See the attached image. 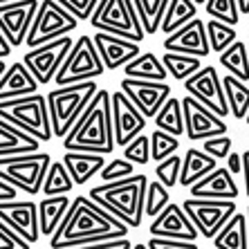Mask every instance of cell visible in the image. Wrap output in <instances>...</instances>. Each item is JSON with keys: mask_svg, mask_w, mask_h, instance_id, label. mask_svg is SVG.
<instances>
[{"mask_svg": "<svg viewBox=\"0 0 249 249\" xmlns=\"http://www.w3.org/2000/svg\"><path fill=\"white\" fill-rule=\"evenodd\" d=\"M245 122H247V126H249V110H247V115H245Z\"/></svg>", "mask_w": 249, "mask_h": 249, "instance_id": "9f6ffc18", "label": "cell"}, {"mask_svg": "<svg viewBox=\"0 0 249 249\" xmlns=\"http://www.w3.org/2000/svg\"><path fill=\"white\" fill-rule=\"evenodd\" d=\"M0 247L2 249H29L32 243H27L25 238H20L12 227H7L0 220Z\"/></svg>", "mask_w": 249, "mask_h": 249, "instance_id": "7dc6e473", "label": "cell"}, {"mask_svg": "<svg viewBox=\"0 0 249 249\" xmlns=\"http://www.w3.org/2000/svg\"><path fill=\"white\" fill-rule=\"evenodd\" d=\"M29 151H41V142L32 137L29 133H25L23 128L14 126V124L0 117V157Z\"/></svg>", "mask_w": 249, "mask_h": 249, "instance_id": "d4e9b609", "label": "cell"}, {"mask_svg": "<svg viewBox=\"0 0 249 249\" xmlns=\"http://www.w3.org/2000/svg\"><path fill=\"white\" fill-rule=\"evenodd\" d=\"M227 168H229L233 175L243 173V153H238V151L229 153V155H227Z\"/></svg>", "mask_w": 249, "mask_h": 249, "instance_id": "c3c4849f", "label": "cell"}, {"mask_svg": "<svg viewBox=\"0 0 249 249\" xmlns=\"http://www.w3.org/2000/svg\"><path fill=\"white\" fill-rule=\"evenodd\" d=\"M106 72L104 61L97 52V45L88 34L79 36L72 47H70L68 56L56 70L52 81L56 86H65V83H76L86 81V79H99Z\"/></svg>", "mask_w": 249, "mask_h": 249, "instance_id": "ba28073f", "label": "cell"}, {"mask_svg": "<svg viewBox=\"0 0 249 249\" xmlns=\"http://www.w3.org/2000/svg\"><path fill=\"white\" fill-rule=\"evenodd\" d=\"M50 162H52V155L45 151L2 155L0 157V178L12 186H16L18 191L36 196L41 191Z\"/></svg>", "mask_w": 249, "mask_h": 249, "instance_id": "8992f818", "label": "cell"}, {"mask_svg": "<svg viewBox=\"0 0 249 249\" xmlns=\"http://www.w3.org/2000/svg\"><path fill=\"white\" fill-rule=\"evenodd\" d=\"M124 157L130 160L135 166H146L151 162V135L139 133L124 146Z\"/></svg>", "mask_w": 249, "mask_h": 249, "instance_id": "ab89813d", "label": "cell"}, {"mask_svg": "<svg viewBox=\"0 0 249 249\" xmlns=\"http://www.w3.org/2000/svg\"><path fill=\"white\" fill-rule=\"evenodd\" d=\"M171 202V193H168V186H164L160 180L148 182L146 184V196H144V215L148 218H155L160 211H162L166 204Z\"/></svg>", "mask_w": 249, "mask_h": 249, "instance_id": "74e56055", "label": "cell"}, {"mask_svg": "<svg viewBox=\"0 0 249 249\" xmlns=\"http://www.w3.org/2000/svg\"><path fill=\"white\" fill-rule=\"evenodd\" d=\"M41 83L36 81V76L29 72V68L23 61H14L7 65V70L0 76V99L23 97V94L38 92Z\"/></svg>", "mask_w": 249, "mask_h": 249, "instance_id": "7402d4cb", "label": "cell"}, {"mask_svg": "<svg viewBox=\"0 0 249 249\" xmlns=\"http://www.w3.org/2000/svg\"><path fill=\"white\" fill-rule=\"evenodd\" d=\"M164 50L168 52H182V54H193V56L207 58L211 54V45L207 38V25L200 18H191L186 25L180 29H175L164 38Z\"/></svg>", "mask_w": 249, "mask_h": 249, "instance_id": "ac0fdd59", "label": "cell"}, {"mask_svg": "<svg viewBox=\"0 0 249 249\" xmlns=\"http://www.w3.org/2000/svg\"><path fill=\"white\" fill-rule=\"evenodd\" d=\"M74 186L76 184H74V180H72V175H70L68 166H65L63 162L52 160L50 166H47L41 191L45 193V196H61V193H70Z\"/></svg>", "mask_w": 249, "mask_h": 249, "instance_id": "836d02e7", "label": "cell"}, {"mask_svg": "<svg viewBox=\"0 0 249 249\" xmlns=\"http://www.w3.org/2000/svg\"><path fill=\"white\" fill-rule=\"evenodd\" d=\"M94 45H97V52L104 61V68L106 70H119L133 61L142 50H139V43L130 41V38H124V36H117V34H108V32H101L97 29L92 36Z\"/></svg>", "mask_w": 249, "mask_h": 249, "instance_id": "ffe728a7", "label": "cell"}, {"mask_svg": "<svg viewBox=\"0 0 249 249\" xmlns=\"http://www.w3.org/2000/svg\"><path fill=\"white\" fill-rule=\"evenodd\" d=\"M182 112H184V135L191 142H202L213 135H225L227 124L225 117L215 115L211 108L197 101L193 94L182 99Z\"/></svg>", "mask_w": 249, "mask_h": 249, "instance_id": "4fadbf2b", "label": "cell"}, {"mask_svg": "<svg viewBox=\"0 0 249 249\" xmlns=\"http://www.w3.org/2000/svg\"><path fill=\"white\" fill-rule=\"evenodd\" d=\"M148 231H151V236L180 238V240H193V243L200 236L196 225L191 222V218L182 209V204H171V202L153 218Z\"/></svg>", "mask_w": 249, "mask_h": 249, "instance_id": "d6986e66", "label": "cell"}, {"mask_svg": "<svg viewBox=\"0 0 249 249\" xmlns=\"http://www.w3.org/2000/svg\"><path fill=\"white\" fill-rule=\"evenodd\" d=\"M213 247L218 249H249V225L247 213H233L225 225L218 229L213 238Z\"/></svg>", "mask_w": 249, "mask_h": 249, "instance_id": "cb8c5ba5", "label": "cell"}, {"mask_svg": "<svg viewBox=\"0 0 249 249\" xmlns=\"http://www.w3.org/2000/svg\"><path fill=\"white\" fill-rule=\"evenodd\" d=\"M130 227L122 222L119 218L106 211L101 204H97L92 197L88 196H76L72 202L65 218L61 225L54 229L50 236V247L58 249L68 240H76V238H88V236H99V233H115V236H128Z\"/></svg>", "mask_w": 249, "mask_h": 249, "instance_id": "7a4b0ae2", "label": "cell"}, {"mask_svg": "<svg viewBox=\"0 0 249 249\" xmlns=\"http://www.w3.org/2000/svg\"><path fill=\"white\" fill-rule=\"evenodd\" d=\"M162 63L166 65L168 76H173L178 81H184L186 76H191L196 70L202 68V58L193 56V54H182V52H164L162 54Z\"/></svg>", "mask_w": 249, "mask_h": 249, "instance_id": "d590c367", "label": "cell"}, {"mask_svg": "<svg viewBox=\"0 0 249 249\" xmlns=\"http://www.w3.org/2000/svg\"><path fill=\"white\" fill-rule=\"evenodd\" d=\"M222 90H225L229 112L233 115V119H245L249 110V88L245 86V81L233 74H227L222 76Z\"/></svg>", "mask_w": 249, "mask_h": 249, "instance_id": "f546056e", "label": "cell"}, {"mask_svg": "<svg viewBox=\"0 0 249 249\" xmlns=\"http://www.w3.org/2000/svg\"><path fill=\"white\" fill-rule=\"evenodd\" d=\"M97 90V81L86 79V81L56 86L54 90H50V94H45L54 137H65L70 133V128L74 126L79 115L86 110V106L90 104V99L94 97Z\"/></svg>", "mask_w": 249, "mask_h": 249, "instance_id": "277c9868", "label": "cell"}, {"mask_svg": "<svg viewBox=\"0 0 249 249\" xmlns=\"http://www.w3.org/2000/svg\"><path fill=\"white\" fill-rule=\"evenodd\" d=\"M247 225H249V204H247Z\"/></svg>", "mask_w": 249, "mask_h": 249, "instance_id": "6f0895ef", "label": "cell"}, {"mask_svg": "<svg viewBox=\"0 0 249 249\" xmlns=\"http://www.w3.org/2000/svg\"><path fill=\"white\" fill-rule=\"evenodd\" d=\"M231 148H233V142L227 135H213V137L202 139V151H207L209 155H213L215 160H227Z\"/></svg>", "mask_w": 249, "mask_h": 249, "instance_id": "ee69618b", "label": "cell"}, {"mask_svg": "<svg viewBox=\"0 0 249 249\" xmlns=\"http://www.w3.org/2000/svg\"><path fill=\"white\" fill-rule=\"evenodd\" d=\"M220 65L229 74L238 76L243 81H249V47L236 38L231 45L220 52Z\"/></svg>", "mask_w": 249, "mask_h": 249, "instance_id": "4dcf8cb0", "label": "cell"}, {"mask_svg": "<svg viewBox=\"0 0 249 249\" xmlns=\"http://www.w3.org/2000/svg\"><path fill=\"white\" fill-rule=\"evenodd\" d=\"M243 178H245V193L249 197V151L243 153Z\"/></svg>", "mask_w": 249, "mask_h": 249, "instance_id": "816d5d0a", "label": "cell"}, {"mask_svg": "<svg viewBox=\"0 0 249 249\" xmlns=\"http://www.w3.org/2000/svg\"><path fill=\"white\" fill-rule=\"evenodd\" d=\"M0 220L12 227L20 238L34 245L41 238L38 227V207L29 200H2L0 202Z\"/></svg>", "mask_w": 249, "mask_h": 249, "instance_id": "e0dca14e", "label": "cell"}, {"mask_svg": "<svg viewBox=\"0 0 249 249\" xmlns=\"http://www.w3.org/2000/svg\"><path fill=\"white\" fill-rule=\"evenodd\" d=\"M110 112H112L115 146L124 148L133 137H137L139 133H144L146 117L142 115V110L126 97L124 90L110 92Z\"/></svg>", "mask_w": 249, "mask_h": 249, "instance_id": "5bb4252c", "label": "cell"}, {"mask_svg": "<svg viewBox=\"0 0 249 249\" xmlns=\"http://www.w3.org/2000/svg\"><path fill=\"white\" fill-rule=\"evenodd\" d=\"M196 16H197V5L193 0H168L160 29L164 34H171V32L180 29L182 25H186Z\"/></svg>", "mask_w": 249, "mask_h": 249, "instance_id": "1f68e13d", "label": "cell"}, {"mask_svg": "<svg viewBox=\"0 0 249 249\" xmlns=\"http://www.w3.org/2000/svg\"><path fill=\"white\" fill-rule=\"evenodd\" d=\"M38 0H12V2H0V29L7 36L12 47L25 45L29 25L36 16Z\"/></svg>", "mask_w": 249, "mask_h": 249, "instance_id": "9a60e30c", "label": "cell"}, {"mask_svg": "<svg viewBox=\"0 0 249 249\" xmlns=\"http://www.w3.org/2000/svg\"><path fill=\"white\" fill-rule=\"evenodd\" d=\"M218 160L213 155H209L207 151H197V148H189L182 155V166H180V184L182 186H191L193 182H197L200 178L213 171L218 166Z\"/></svg>", "mask_w": 249, "mask_h": 249, "instance_id": "4316f807", "label": "cell"}, {"mask_svg": "<svg viewBox=\"0 0 249 249\" xmlns=\"http://www.w3.org/2000/svg\"><path fill=\"white\" fill-rule=\"evenodd\" d=\"M182 209L196 225L197 233L207 240L218 233L222 225L238 211L236 200H218V197H186Z\"/></svg>", "mask_w": 249, "mask_h": 249, "instance_id": "30bf717a", "label": "cell"}, {"mask_svg": "<svg viewBox=\"0 0 249 249\" xmlns=\"http://www.w3.org/2000/svg\"><path fill=\"white\" fill-rule=\"evenodd\" d=\"M88 20L94 29L124 36L135 43H142L146 36L133 0H99Z\"/></svg>", "mask_w": 249, "mask_h": 249, "instance_id": "52a82bcc", "label": "cell"}, {"mask_svg": "<svg viewBox=\"0 0 249 249\" xmlns=\"http://www.w3.org/2000/svg\"><path fill=\"white\" fill-rule=\"evenodd\" d=\"M0 2H12V0H0Z\"/></svg>", "mask_w": 249, "mask_h": 249, "instance_id": "680465c9", "label": "cell"}, {"mask_svg": "<svg viewBox=\"0 0 249 249\" xmlns=\"http://www.w3.org/2000/svg\"><path fill=\"white\" fill-rule=\"evenodd\" d=\"M65 151H92V153H112L115 133H112V112H110V92L97 90L86 110L79 115L74 126L63 137Z\"/></svg>", "mask_w": 249, "mask_h": 249, "instance_id": "6da1fadb", "label": "cell"}, {"mask_svg": "<svg viewBox=\"0 0 249 249\" xmlns=\"http://www.w3.org/2000/svg\"><path fill=\"white\" fill-rule=\"evenodd\" d=\"M7 70V63H5V58H0V76H2V72Z\"/></svg>", "mask_w": 249, "mask_h": 249, "instance_id": "db71d44e", "label": "cell"}, {"mask_svg": "<svg viewBox=\"0 0 249 249\" xmlns=\"http://www.w3.org/2000/svg\"><path fill=\"white\" fill-rule=\"evenodd\" d=\"M178 151H180V137H175L166 130H160V128L155 133H151V160L160 162Z\"/></svg>", "mask_w": 249, "mask_h": 249, "instance_id": "f35d334b", "label": "cell"}, {"mask_svg": "<svg viewBox=\"0 0 249 249\" xmlns=\"http://www.w3.org/2000/svg\"><path fill=\"white\" fill-rule=\"evenodd\" d=\"M207 25V38H209V45H211V52L220 54L225 47H229L233 41H236V27L225 20H218V18H211Z\"/></svg>", "mask_w": 249, "mask_h": 249, "instance_id": "8d00e7d4", "label": "cell"}, {"mask_svg": "<svg viewBox=\"0 0 249 249\" xmlns=\"http://www.w3.org/2000/svg\"><path fill=\"white\" fill-rule=\"evenodd\" d=\"M238 9L240 14H249V0H238Z\"/></svg>", "mask_w": 249, "mask_h": 249, "instance_id": "f5cc1de1", "label": "cell"}, {"mask_svg": "<svg viewBox=\"0 0 249 249\" xmlns=\"http://www.w3.org/2000/svg\"><path fill=\"white\" fill-rule=\"evenodd\" d=\"M72 36H58V38H52V41L43 43V45L29 47L23 56V63L29 68V72L36 76V81L45 86L54 79L56 70L61 68V63L68 56L70 47H72Z\"/></svg>", "mask_w": 249, "mask_h": 249, "instance_id": "8fae6325", "label": "cell"}, {"mask_svg": "<svg viewBox=\"0 0 249 249\" xmlns=\"http://www.w3.org/2000/svg\"><path fill=\"white\" fill-rule=\"evenodd\" d=\"M56 2L63 5L79 23H81V20H88L90 14L94 12V7L99 5V0H56Z\"/></svg>", "mask_w": 249, "mask_h": 249, "instance_id": "f6af8a7d", "label": "cell"}, {"mask_svg": "<svg viewBox=\"0 0 249 249\" xmlns=\"http://www.w3.org/2000/svg\"><path fill=\"white\" fill-rule=\"evenodd\" d=\"M14 197H18V189L0 178V202L2 200H14Z\"/></svg>", "mask_w": 249, "mask_h": 249, "instance_id": "681fc988", "label": "cell"}, {"mask_svg": "<svg viewBox=\"0 0 249 249\" xmlns=\"http://www.w3.org/2000/svg\"><path fill=\"white\" fill-rule=\"evenodd\" d=\"M180 166H182V157L178 153L160 160L155 166V175L157 180L162 182L164 186H175L180 182Z\"/></svg>", "mask_w": 249, "mask_h": 249, "instance_id": "b9f144b4", "label": "cell"}, {"mask_svg": "<svg viewBox=\"0 0 249 249\" xmlns=\"http://www.w3.org/2000/svg\"><path fill=\"white\" fill-rule=\"evenodd\" d=\"M76 27H79V20L63 5H58L56 0H43V2H38L36 16L32 20V25H29L25 45L27 47L43 45V43L58 38V36L72 34Z\"/></svg>", "mask_w": 249, "mask_h": 249, "instance_id": "9c48e42d", "label": "cell"}, {"mask_svg": "<svg viewBox=\"0 0 249 249\" xmlns=\"http://www.w3.org/2000/svg\"><path fill=\"white\" fill-rule=\"evenodd\" d=\"M122 90L146 119L155 117L160 106L171 97V86L166 81H148V79H133V76H124Z\"/></svg>", "mask_w": 249, "mask_h": 249, "instance_id": "2e32d148", "label": "cell"}, {"mask_svg": "<svg viewBox=\"0 0 249 249\" xmlns=\"http://www.w3.org/2000/svg\"><path fill=\"white\" fill-rule=\"evenodd\" d=\"M193 2H196V5L200 7V5H204V2H207V0H193Z\"/></svg>", "mask_w": 249, "mask_h": 249, "instance_id": "11a10c76", "label": "cell"}, {"mask_svg": "<svg viewBox=\"0 0 249 249\" xmlns=\"http://www.w3.org/2000/svg\"><path fill=\"white\" fill-rule=\"evenodd\" d=\"M135 9H137L139 23L144 27L146 36H153L160 32V25H162L164 12H166L168 0H133Z\"/></svg>", "mask_w": 249, "mask_h": 249, "instance_id": "d6a6232c", "label": "cell"}, {"mask_svg": "<svg viewBox=\"0 0 249 249\" xmlns=\"http://www.w3.org/2000/svg\"><path fill=\"white\" fill-rule=\"evenodd\" d=\"M12 43L7 41V36L2 34V29H0V58H7V56H12Z\"/></svg>", "mask_w": 249, "mask_h": 249, "instance_id": "f907efd6", "label": "cell"}, {"mask_svg": "<svg viewBox=\"0 0 249 249\" xmlns=\"http://www.w3.org/2000/svg\"><path fill=\"white\" fill-rule=\"evenodd\" d=\"M146 184H148V180H146L144 173H133L128 178H122V180L92 186L88 197H92L106 211H110L115 218H119L130 229H135L144 220Z\"/></svg>", "mask_w": 249, "mask_h": 249, "instance_id": "3957f363", "label": "cell"}, {"mask_svg": "<svg viewBox=\"0 0 249 249\" xmlns=\"http://www.w3.org/2000/svg\"><path fill=\"white\" fill-rule=\"evenodd\" d=\"M153 119H155V126L160 130H166L175 137L184 135V112H182V101L178 97H168L160 106V110L155 112Z\"/></svg>", "mask_w": 249, "mask_h": 249, "instance_id": "f1b7e54d", "label": "cell"}, {"mask_svg": "<svg viewBox=\"0 0 249 249\" xmlns=\"http://www.w3.org/2000/svg\"><path fill=\"white\" fill-rule=\"evenodd\" d=\"M70 200L68 193H61V196H45L41 202L36 204L38 207V227H41V236H52L54 229L61 225V220L65 218L70 209Z\"/></svg>", "mask_w": 249, "mask_h": 249, "instance_id": "484cf974", "label": "cell"}, {"mask_svg": "<svg viewBox=\"0 0 249 249\" xmlns=\"http://www.w3.org/2000/svg\"><path fill=\"white\" fill-rule=\"evenodd\" d=\"M193 197H218V200H236L240 189L233 182V173L229 168L215 166L213 171H209L204 178L193 182L189 186Z\"/></svg>", "mask_w": 249, "mask_h": 249, "instance_id": "44dd1931", "label": "cell"}, {"mask_svg": "<svg viewBox=\"0 0 249 249\" xmlns=\"http://www.w3.org/2000/svg\"><path fill=\"white\" fill-rule=\"evenodd\" d=\"M0 117L14 126L23 128L25 133L36 137L38 142H50L54 137L47 97L38 92L23 94V97L0 99Z\"/></svg>", "mask_w": 249, "mask_h": 249, "instance_id": "5b68a950", "label": "cell"}, {"mask_svg": "<svg viewBox=\"0 0 249 249\" xmlns=\"http://www.w3.org/2000/svg\"><path fill=\"white\" fill-rule=\"evenodd\" d=\"M124 76H133V79H148V81H166L168 70L162 63V58H157L153 52H139L133 61L124 65Z\"/></svg>", "mask_w": 249, "mask_h": 249, "instance_id": "83f0119b", "label": "cell"}, {"mask_svg": "<svg viewBox=\"0 0 249 249\" xmlns=\"http://www.w3.org/2000/svg\"><path fill=\"white\" fill-rule=\"evenodd\" d=\"M135 173V164L126 157H117L112 162L104 164V168L99 171L101 180L104 182H115V180H122V178H128V175Z\"/></svg>", "mask_w": 249, "mask_h": 249, "instance_id": "7bdbcfd3", "label": "cell"}, {"mask_svg": "<svg viewBox=\"0 0 249 249\" xmlns=\"http://www.w3.org/2000/svg\"><path fill=\"white\" fill-rule=\"evenodd\" d=\"M204 9H207V14L211 18L225 20V23L233 25V27H236L238 20H240L238 0H207V2H204Z\"/></svg>", "mask_w": 249, "mask_h": 249, "instance_id": "60d3db41", "label": "cell"}, {"mask_svg": "<svg viewBox=\"0 0 249 249\" xmlns=\"http://www.w3.org/2000/svg\"><path fill=\"white\" fill-rule=\"evenodd\" d=\"M133 243L128 240V236H115V233H99V236H88V238H76V240H68L58 249H130Z\"/></svg>", "mask_w": 249, "mask_h": 249, "instance_id": "e575fe53", "label": "cell"}, {"mask_svg": "<svg viewBox=\"0 0 249 249\" xmlns=\"http://www.w3.org/2000/svg\"><path fill=\"white\" fill-rule=\"evenodd\" d=\"M184 88H186V92L193 94L197 101H202L215 115H220V117L231 115L229 112V104H227V97H225V90H222V79L218 76L213 65H202L191 76H186Z\"/></svg>", "mask_w": 249, "mask_h": 249, "instance_id": "7c38bea8", "label": "cell"}, {"mask_svg": "<svg viewBox=\"0 0 249 249\" xmlns=\"http://www.w3.org/2000/svg\"><path fill=\"white\" fill-rule=\"evenodd\" d=\"M146 249H197L193 240H180V238H166V236H151L146 243Z\"/></svg>", "mask_w": 249, "mask_h": 249, "instance_id": "bcb514c9", "label": "cell"}, {"mask_svg": "<svg viewBox=\"0 0 249 249\" xmlns=\"http://www.w3.org/2000/svg\"><path fill=\"white\" fill-rule=\"evenodd\" d=\"M63 164L68 166L72 180L76 186H83L90 182L92 175H97L106 164L104 153H92V151H65Z\"/></svg>", "mask_w": 249, "mask_h": 249, "instance_id": "603a6c76", "label": "cell"}]
</instances>
